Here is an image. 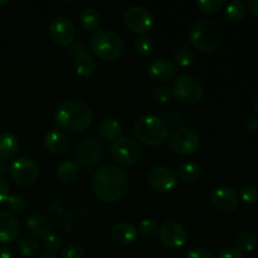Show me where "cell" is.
Here are the masks:
<instances>
[{
	"mask_svg": "<svg viewBox=\"0 0 258 258\" xmlns=\"http://www.w3.org/2000/svg\"><path fill=\"white\" fill-rule=\"evenodd\" d=\"M211 202L217 211L222 213H231L236 211L239 204V197L236 191L228 186L216 188L211 194Z\"/></svg>",
	"mask_w": 258,
	"mask_h": 258,
	"instance_id": "9a60e30c",
	"label": "cell"
},
{
	"mask_svg": "<svg viewBox=\"0 0 258 258\" xmlns=\"http://www.w3.org/2000/svg\"><path fill=\"white\" fill-rule=\"evenodd\" d=\"M148 75L151 81L156 83H168L176 76V67L166 58L153 60L148 68Z\"/></svg>",
	"mask_w": 258,
	"mask_h": 258,
	"instance_id": "2e32d148",
	"label": "cell"
},
{
	"mask_svg": "<svg viewBox=\"0 0 258 258\" xmlns=\"http://www.w3.org/2000/svg\"><path fill=\"white\" fill-rule=\"evenodd\" d=\"M100 13L95 8H86L80 14V23L87 32H95L100 25Z\"/></svg>",
	"mask_w": 258,
	"mask_h": 258,
	"instance_id": "d4e9b609",
	"label": "cell"
},
{
	"mask_svg": "<svg viewBox=\"0 0 258 258\" xmlns=\"http://www.w3.org/2000/svg\"><path fill=\"white\" fill-rule=\"evenodd\" d=\"M253 108H254V113H256V116H257V118H258V95L256 96V100H254Z\"/></svg>",
	"mask_w": 258,
	"mask_h": 258,
	"instance_id": "7dc6e473",
	"label": "cell"
},
{
	"mask_svg": "<svg viewBox=\"0 0 258 258\" xmlns=\"http://www.w3.org/2000/svg\"><path fill=\"white\" fill-rule=\"evenodd\" d=\"M8 171V166L5 165L4 161H0V176L2 175H5Z\"/></svg>",
	"mask_w": 258,
	"mask_h": 258,
	"instance_id": "bcb514c9",
	"label": "cell"
},
{
	"mask_svg": "<svg viewBox=\"0 0 258 258\" xmlns=\"http://www.w3.org/2000/svg\"><path fill=\"white\" fill-rule=\"evenodd\" d=\"M7 204L8 208L12 212H14V213H23L28 208L27 199L24 197L19 196V194H13V196L8 197Z\"/></svg>",
	"mask_w": 258,
	"mask_h": 258,
	"instance_id": "d6a6232c",
	"label": "cell"
},
{
	"mask_svg": "<svg viewBox=\"0 0 258 258\" xmlns=\"http://www.w3.org/2000/svg\"><path fill=\"white\" fill-rule=\"evenodd\" d=\"M138 229L127 222H121L117 223L111 231V236H112L113 241L122 246H130L138 238Z\"/></svg>",
	"mask_w": 258,
	"mask_h": 258,
	"instance_id": "d6986e66",
	"label": "cell"
},
{
	"mask_svg": "<svg viewBox=\"0 0 258 258\" xmlns=\"http://www.w3.org/2000/svg\"><path fill=\"white\" fill-rule=\"evenodd\" d=\"M9 175L17 185L28 188L37 181L39 176V168L37 163L29 158H19L10 164Z\"/></svg>",
	"mask_w": 258,
	"mask_h": 258,
	"instance_id": "ba28073f",
	"label": "cell"
},
{
	"mask_svg": "<svg viewBox=\"0 0 258 258\" xmlns=\"http://www.w3.org/2000/svg\"><path fill=\"white\" fill-rule=\"evenodd\" d=\"M25 226H27L28 233L34 238H43L48 232H50L49 221L43 214H33L28 217Z\"/></svg>",
	"mask_w": 258,
	"mask_h": 258,
	"instance_id": "44dd1931",
	"label": "cell"
},
{
	"mask_svg": "<svg viewBox=\"0 0 258 258\" xmlns=\"http://www.w3.org/2000/svg\"><path fill=\"white\" fill-rule=\"evenodd\" d=\"M194 59H196V55L188 45H181L174 53V60H175L176 66L181 68H186L193 64Z\"/></svg>",
	"mask_w": 258,
	"mask_h": 258,
	"instance_id": "f1b7e54d",
	"label": "cell"
},
{
	"mask_svg": "<svg viewBox=\"0 0 258 258\" xmlns=\"http://www.w3.org/2000/svg\"><path fill=\"white\" fill-rule=\"evenodd\" d=\"M246 130L251 134L258 133V118L257 117H249L246 121Z\"/></svg>",
	"mask_w": 258,
	"mask_h": 258,
	"instance_id": "b9f144b4",
	"label": "cell"
},
{
	"mask_svg": "<svg viewBox=\"0 0 258 258\" xmlns=\"http://www.w3.org/2000/svg\"><path fill=\"white\" fill-rule=\"evenodd\" d=\"M143 155L140 143L131 136H121L111 146V156L118 164L125 166L135 165Z\"/></svg>",
	"mask_w": 258,
	"mask_h": 258,
	"instance_id": "52a82bcc",
	"label": "cell"
},
{
	"mask_svg": "<svg viewBox=\"0 0 258 258\" xmlns=\"http://www.w3.org/2000/svg\"><path fill=\"white\" fill-rule=\"evenodd\" d=\"M44 146L53 155H60L70 146V140L63 131L50 130L44 138Z\"/></svg>",
	"mask_w": 258,
	"mask_h": 258,
	"instance_id": "ac0fdd59",
	"label": "cell"
},
{
	"mask_svg": "<svg viewBox=\"0 0 258 258\" xmlns=\"http://www.w3.org/2000/svg\"><path fill=\"white\" fill-rule=\"evenodd\" d=\"M171 95L185 105H194L203 98L204 90L202 83L190 75H180L174 81Z\"/></svg>",
	"mask_w": 258,
	"mask_h": 258,
	"instance_id": "8992f818",
	"label": "cell"
},
{
	"mask_svg": "<svg viewBox=\"0 0 258 258\" xmlns=\"http://www.w3.org/2000/svg\"><path fill=\"white\" fill-rule=\"evenodd\" d=\"M17 249L23 257H34L39 251V244L33 238H23L18 241Z\"/></svg>",
	"mask_w": 258,
	"mask_h": 258,
	"instance_id": "f546056e",
	"label": "cell"
},
{
	"mask_svg": "<svg viewBox=\"0 0 258 258\" xmlns=\"http://www.w3.org/2000/svg\"><path fill=\"white\" fill-rule=\"evenodd\" d=\"M159 238L160 242L170 249L181 248L186 243L188 233L186 229L179 222L168 221L159 227Z\"/></svg>",
	"mask_w": 258,
	"mask_h": 258,
	"instance_id": "8fae6325",
	"label": "cell"
},
{
	"mask_svg": "<svg viewBox=\"0 0 258 258\" xmlns=\"http://www.w3.org/2000/svg\"><path fill=\"white\" fill-rule=\"evenodd\" d=\"M148 183L153 190L159 193H169L176 186V174L165 166H156L148 174Z\"/></svg>",
	"mask_w": 258,
	"mask_h": 258,
	"instance_id": "4fadbf2b",
	"label": "cell"
},
{
	"mask_svg": "<svg viewBox=\"0 0 258 258\" xmlns=\"http://www.w3.org/2000/svg\"><path fill=\"white\" fill-rule=\"evenodd\" d=\"M185 258H214L212 252L207 248H194L186 253Z\"/></svg>",
	"mask_w": 258,
	"mask_h": 258,
	"instance_id": "ab89813d",
	"label": "cell"
},
{
	"mask_svg": "<svg viewBox=\"0 0 258 258\" xmlns=\"http://www.w3.org/2000/svg\"><path fill=\"white\" fill-rule=\"evenodd\" d=\"M171 150L179 155H190L194 154L201 146V136L197 131L190 127H180L174 131L169 140Z\"/></svg>",
	"mask_w": 258,
	"mask_h": 258,
	"instance_id": "9c48e42d",
	"label": "cell"
},
{
	"mask_svg": "<svg viewBox=\"0 0 258 258\" xmlns=\"http://www.w3.org/2000/svg\"><path fill=\"white\" fill-rule=\"evenodd\" d=\"M244 15H246V4L243 2H239V0L229 3L224 10V17L228 22L232 23L241 22Z\"/></svg>",
	"mask_w": 258,
	"mask_h": 258,
	"instance_id": "484cf974",
	"label": "cell"
},
{
	"mask_svg": "<svg viewBox=\"0 0 258 258\" xmlns=\"http://www.w3.org/2000/svg\"><path fill=\"white\" fill-rule=\"evenodd\" d=\"M223 40L221 25L211 19L197 22L189 30V43L199 52H214Z\"/></svg>",
	"mask_w": 258,
	"mask_h": 258,
	"instance_id": "3957f363",
	"label": "cell"
},
{
	"mask_svg": "<svg viewBox=\"0 0 258 258\" xmlns=\"http://www.w3.org/2000/svg\"><path fill=\"white\" fill-rule=\"evenodd\" d=\"M241 201L244 204H254L258 202V186L256 185H246L242 188L241 194Z\"/></svg>",
	"mask_w": 258,
	"mask_h": 258,
	"instance_id": "8d00e7d4",
	"label": "cell"
},
{
	"mask_svg": "<svg viewBox=\"0 0 258 258\" xmlns=\"http://www.w3.org/2000/svg\"><path fill=\"white\" fill-rule=\"evenodd\" d=\"M19 151V140L13 133L5 131L0 134V161H8Z\"/></svg>",
	"mask_w": 258,
	"mask_h": 258,
	"instance_id": "ffe728a7",
	"label": "cell"
},
{
	"mask_svg": "<svg viewBox=\"0 0 258 258\" xmlns=\"http://www.w3.org/2000/svg\"><path fill=\"white\" fill-rule=\"evenodd\" d=\"M247 7L249 8L252 14L258 17V0H249V2L247 3Z\"/></svg>",
	"mask_w": 258,
	"mask_h": 258,
	"instance_id": "7bdbcfd3",
	"label": "cell"
},
{
	"mask_svg": "<svg viewBox=\"0 0 258 258\" xmlns=\"http://www.w3.org/2000/svg\"><path fill=\"white\" fill-rule=\"evenodd\" d=\"M139 232L141 236L151 238L159 233V226L154 219H144L139 224Z\"/></svg>",
	"mask_w": 258,
	"mask_h": 258,
	"instance_id": "e575fe53",
	"label": "cell"
},
{
	"mask_svg": "<svg viewBox=\"0 0 258 258\" xmlns=\"http://www.w3.org/2000/svg\"><path fill=\"white\" fill-rule=\"evenodd\" d=\"M57 178L64 184H71L77 179L78 165L71 160H64L57 166Z\"/></svg>",
	"mask_w": 258,
	"mask_h": 258,
	"instance_id": "cb8c5ba5",
	"label": "cell"
},
{
	"mask_svg": "<svg viewBox=\"0 0 258 258\" xmlns=\"http://www.w3.org/2000/svg\"><path fill=\"white\" fill-rule=\"evenodd\" d=\"M217 258H246L244 254L239 251L238 248H233V247H227L219 252Z\"/></svg>",
	"mask_w": 258,
	"mask_h": 258,
	"instance_id": "f35d334b",
	"label": "cell"
},
{
	"mask_svg": "<svg viewBox=\"0 0 258 258\" xmlns=\"http://www.w3.org/2000/svg\"><path fill=\"white\" fill-rule=\"evenodd\" d=\"M35 258H58L54 253H50V252H44V253L38 254Z\"/></svg>",
	"mask_w": 258,
	"mask_h": 258,
	"instance_id": "f6af8a7d",
	"label": "cell"
},
{
	"mask_svg": "<svg viewBox=\"0 0 258 258\" xmlns=\"http://www.w3.org/2000/svg\"><path fill=\"white\" fill-rule=\"evenodd\" d=\"M125 24L131 32L145 35L154 25V17L150 10L143 5H133L125 12Z\"/></svg>",
	"mask_w": 258,
	"mask_h": 258,
	"instance_id": "30bf717a",
	"label": "cell"
},
{
	"mask_svg": "<svg viewBox=\"0 0 258 258\" xmlns=\"http://www.w3.org/2000/svg\"><path fill=\"white\" fill-rule=\"evenodd\" d=\"M8 3H9V2H8V0H3V2H2V0H0V7H3V5H7Z\"/></svg>",
	"mask_w": 258,
	"mask_h": 258,
	"instance_id": "c3c4849f",
	"label": "cell"
},
{
	"mask_svg": "<svg viewBox=\"0 0 258 258\" xmlns=\"http://www.w3.org/2000/svg\"><path fill=\"white\" fill-rule=\"evenodd\" d=\"M134 47H135V52L139 57L146 58L153 53L154 44L149 37H146V35H139L135 39Z\"/></svg>",
	"mask_w": 258,
	"mask_h": 258,
	"instance_id": "4dcf8cb0",
	"label": "cell"
},
{
	"mask_svg": "<svg viewBox=\"0 0 258 258\" xmlns=\"http://www.w3.org/2000/svg\"><path fill=\"white\" fill-rule=\"evenodd\" d=\"M0 258H12V253L8 248L0 246Z\"/></svg>",
	"mask_w": 258,
	"mask_h": 258,
	"instance_id": "ee69618b",
	"label": "cell"
},
{
	"mask_svg": "<svg viewBox=\"0 0 258 258\" xmlns=\"http://www.w3.org/2000/svg\"><path fill=\"white\" fill-rule=\"evenodd\" d=\"M223 0H199L197 2V7L204 14H214L223 7Z\"/></svg>",
	"mask_w": 258,
	"mask_h": 258,
	"instance_id": "836d02e7",
	"label": "cell"
},
{
	"mask_svg": "<svg viewBox=\"0 0 258 258\" xmlns=\"http://www.w3.org/2000/svg\"><path fill=\"white\" fill-rule=\"evenodd\" d=\"M153 100L159 105H165L171 100L173 95H171V90L165 86H159V87L153 90Z\"/></svg>",
	"mask_w": 258,
	"mask_h": 258,
	"instance_id": "d590c367",
	"label": "cell"
},
{
	"mask_svg": "<svg viewBox=\"0 0 258 258\" xmlns=\"http://www.w3.org/2000/svg\"><path fill=\"white\" fill-rule=\"evenodd\" d=\"M49 34L55 44L60 47H67L76 38L75 24L68 18L57 17L50 22Z\"/></svg>",
	"mask_w": 258,
	"mask_h": 258,
	"instance_id": "5bb4252c",
	"label": "cell"
},
{
	"mask_svg": "<svg viewBox=\"0 0 258 258\" xmlns=\"http://www.w3.org/2000/svg\"><path fill=\"white\" fill-rule=\"evenodd\" d=\"M134 133L141 143L149 146H159L168 140L169 126L158 116L146 115L136 120Z\"/></svg>",
	"mask_w": 258,
	"mask_h": 258,
	"instance_id": "5b68a950",
	"label": "cell"
},
{
	"mask_svg": "<svg viewBox=\"0 0 258 258\" xmlns=\"http://www.w3.org/2000/svg\"><path fill=\"white\" fill-rule=\"evenodd\" d=\"M43 246L47 248L48 252L54 253V252L59 251L62 248V238L58 236L54 232H48L44 237L42 238Z\"/></svg>",
	"mask_w": 258,
	"mask_h": 258,
	"instance_id": "1f68e13d",
	"label": "cell"
},
{
	"mask_svg": "<svg viewBox=\"0 0 258 258\" xmlns=\"http://www.w3.org/2000/svg\"><path fill=\"white\" fill-rule=\"evenodd\" d=\"M178 174L180 179L188 183H194L198 180L202 175L201 166L194 163H185L178 168Z\"/></svg>",
	"mask_w": 258,
	"mask_h": 258,
	"instance_id": "83f0119b",
	"label": "cell"
},
{
	"mask_svg": "<svg viewBox=\"0 0 258 258\" xmlns=\"http://www.w3.org/2000/svg\"><path fill=\"white\" fill-rule=\"evenodd\" d=\"M92 189L100 201L115 203L127 193L128 176L118 166L106 164L96 171L92 180Z\"/></svg>",
	"mask_w": 258,
	"mask_h": 258,
	"instance_id": "6da1fadb",
	"label": "cell"
},
{
	"mask_svg": "<svg viewBox=\"0 0 258 258\" xmlns=\"http://www.w3.org/2000/svg\"><path fill=\"white\" fill-rule=\"evenodd\" d=\"M236 243L241 252H252L258 246V237L254 232L244 231L237 237Z\"/></svg>",
	"mask_w": 258,
	"mask_h": 258,
	"instance_id": "4316f807",
	"label": "cell"
},
{
	"mask_svg": "<svg viewBox=\"0 0 258 258\" xmlns=\"http://www.w3.org/2000/svg\"><path fill=\"white\" fill-rule=\"evenodd\" d=\"M20 224L17 217L8 211H0V243L9 244L18 239Z\"/></svg>",
	"mask_w": 258,
	"mask_h": 258,
	"instance_id": "e0dca14e",
	"label": "cell"
},
{
	"mask_svg": "<svg viewBox=\"0 0 258 258\" xmlns=\"http://www.w3.org/2000/svg\"><path fill=\"white\" fill-rule=\"evenodd\" d=\"M75 70L76 73L81 77L88 78L93 76L96 72V62L91 54L83 52L75 58Z\"/></svg>",
	"mask_w": 258,
	"mask_h": 258,
	"instance_id": "7402d4cb",
	"label": "cell"
},
{
	"mask_svg": "<svg viewBox=\"0 0 258 258\" xmlns=\"http://www.w3.org/2000/svg\"><path fill=\"white\" fill-rule=\"evenodd\" d=\"M98 131H100L101 136L105 138L106 140L115 141L120 138L121 133H122V125H121V122L117 118L108 117L105 118V120L100 123Z\"/></svg>",
	"mask_w": 258,
	"mask_h": 258,
	"instance_id": "603a6c76",
	"label": "cell"
},
{
	"mask_svg": "<svg viewBox=\"0 0 258 258\" xmlns=\"http://www.w3.org/2000/svg\"><path fill=\"white\" fill-rule=\"evenodd\" d=\"M9 196V185H8L3 179H0V203L7 202L8 197Z\"/></svg>",
	"mask_w": 258,
	"mask_h": 258,
	"instance_id": "60d3db41",
	"label": "cell"
},
{
	"mask_svg": "<svg viewBox=\"0 0 258 258\" xmlns=\"http://www.w3.org/2000/svg\"><path fill=\"white\" fill-rule=\"evenodd\" d=\"M76 158L78 164L85 169H92L100 163L102 158V148L96 139L87 138L76 149Z\"/></svg>",
	"mask_w": 258,
	"mask_h": 258,
	"instance_id": "7c38bea8",
	"label": "cell"
},
{
	"mask_svg": "<svg viewBox=\"0 0 258 258\" xmlns=\"http://www.w3.org/2000/svg\"><path fill=\"white\" fill-rule=\"evenodd\" d=\"M85 248L78 243H72L62 251V258H83Z\"/></svg>",
	"mask_w": 258,
	"mask_h": 258,
	"instance_id": "74e56055",
	"label": "cell"
},
{
	"mask_svg": "<svg viewBox=\"0 0 258 258\" xmlns=\"http://www.w3.org/2000/svg\"><path fill=\"white\" fill-rule=\"evenodd\" d=\"M93 121L92 110L83 101L71 98L66 100L57 107L54 122L60 130L68 133H82L87 130Z\"/></svg>",
	"mask_w": 258,
	"mask_h": 258,
	"instance_id": "7a4b0ae2",
	"label": "cell"
},
{
	"mask_svg": "<svg viewBox=\"0 0 258 258\" xmlns=\"http://www.w3.org/2000/svg\"><path fill=\"white\" fill-rule=\"evenodd\" d=\"M90 47L98 59L107 62L120 58L125 49L122 38L110 29L96 30L91 37Z\"/></svg>",
	"mask_w": 258,
	"mask_h": 258,
	"instance_id": "277c9868",
	"label": "cell"
}]
</instances>
